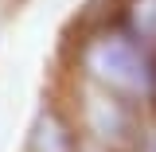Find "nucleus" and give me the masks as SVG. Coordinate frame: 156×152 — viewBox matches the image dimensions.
I'll use <instances>...</instances> for the list:
<instances>
[{
  "label": "nucleus",
  "instance_id": "7ed1b4c3",
  "mask_svg": "<svg viewBox=\"0 0 156 152\" xmlns=\"http://www.w3.org/2000/svg\"><path fill=\"white\" fill-rule=\"evenodd\" d=\"M27 152H78V133L62 117V109L43 105L27 133Z\"/></svg>",
  "mask_w": 156,
  "mask_h": 152
},
{
  "label": "nucleus",
  "instance_id": "20e7f679",
  "mask_svg": "<svg viewBox=\"0 0 156 152\" xmlns=\"http://www.w3.org/2000/svg\"><path fill=\"white\" fill-rule=\"evenodd\" d=\"M133 152H156V125L136 129V136H133Z\"/></svg>",
  "mask_w": 156,
  "mask_h": 152
},
{
  "label": "nucleus",
  "instance_id": "f257e3e1",
  "mask_svg": "<svg viewBox=\"0 0 156 152\" xmlns=\"http://www.w3.org/2000/svg\"><path fill=\"white\" fill-rule=\"evenodd\" d=\"M82 74L90 86L121 101L152 97L156 86V55L125 27H101L82 47Z\"/></svg>",
  "mask_w": 156,
  "mask_h": 152
},
{
  "label": "nucleus",
  "instance_id": "f03ea898",
  "mask_svg": "<svg viewBox=\"0 0 156 152\" xmlns=\"http://www.w3.org/2000/svg\"><path fill=\"white\" fill-rule=\"evenodd\" d=\"M82 129L94 136L98 144L117 148V144H133L136 121H133L129 101L105 94L98 86H86V94H82Z\"/></svg>",
  "mask_w": 156,
  "mask_h": 152
}]
</instances>
